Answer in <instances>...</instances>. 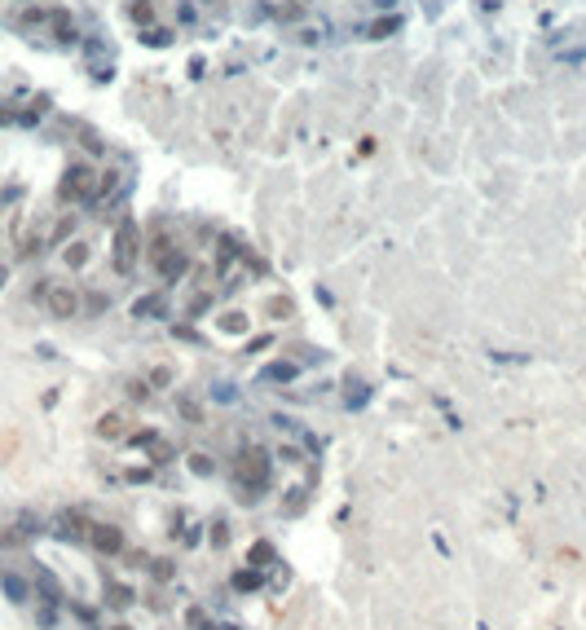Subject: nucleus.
I'll use <instances>...</instances> for the list:
<instances>
[{
    "instance_id": "2",
    "label": "nucleus",
    "mask_w": 586,
    "mask_h": 630,
    "mask_svg": "<svg viewBox=\"0 0 586 630\" xmlns=\"http://www.w3.org/2000/svg\"><path fill=\"white\" fill-rule=\"evenodd\" d=\"M75 309H80V296L71 287L49 291V313H53V318H75Z\"/></svg>"
},
{
    "instance_id": "1",
    "label": "nucleus",
    "mask_w": 586,
    "mask_h": 630,
    "mask_svg": "<svg viewBox=\"0 0 586 630\" xmlns=\"http://www.w3.org/2000/svg\"><path fill=\"white\" fill-rule=\"evenodd\" d=\"M133 260H137V229L133 225H119L115 229V269L119 273L133 269Z\"/></svg>"
},
{
    "instance_id": "4",
    "label": "nucleus",
    "mask_w": 586,
    "mask_h": 630,
    "mask_svg": "<svg viewBox=\"0 0 586 630\" xmlns=\"http://www.w3.org/2000/svg\"><path fill=\"white\" fill-rule=\"evenodd\" d=\"M89 260V247L84 242H71V251H66V264H84Z\"/></svg>"
},
{
    "instance_id": "3",
    "label": "nucleus",
    "mask_w": 586,
    "mask_h": 630,
    "mask_svg": "<svg viewBox=\"0 0 586 630\" xmlns=\"http://www.w3.org/2000/svg\"><path fill=\"white\" fill-rule=\"evenodd\" d=\"M57 194H62V199H80V194H89V168H71Z\"/></svg>"
}]
</instances>
